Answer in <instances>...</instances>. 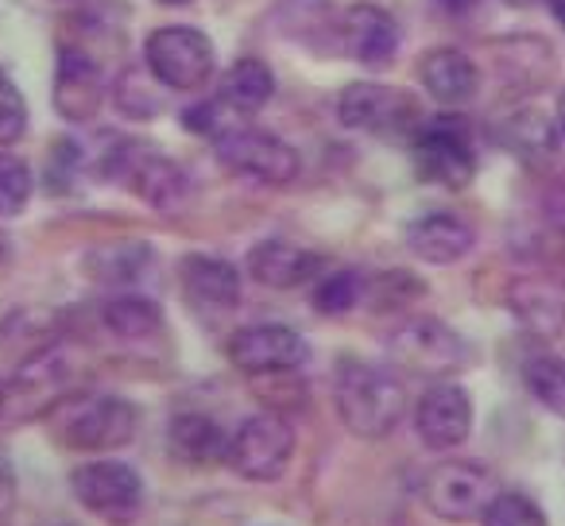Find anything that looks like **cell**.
Returning a JSON list of instances; mask_svg holds the SVG:
<instances>
[{"mask_svg": "<svg viewBox=\"0 0 565 526\" xmlns=\"http://www.w3.org/2000/svg\"><path fill=\"white\" fill-rule=\"evenodd\" d=\"M333 407L353 438L380 441L407 418V387L384 364L345 356L333 368Z\"/></svg>", "mask_w": 565, "mask_h": 526, "instance_id": "1", "label": "cell"}, {"mask_svg": "<svg viewBox=\"0 0 565 526\" xmlns=\"http://www.w3.org/2000/svg\"><path fill=\"white\" fill-rule=\"evenodd\" d=\"M140 407L125 395H71L51 410V433L71 453L105 457L125 449L140 433Z\"/></svg>", "mask_w": 565, "mask_h": 526, "instance_id": "2", "label": "cell"}, {"mask_svg": "<svg viewBox=\"0 0 565 526\" xmlns=\"http://www.w3.org/2000/svg\"><path fill=\"white\" fill-rule=\"evenodd\" d=\"M66 484H71V495L82 511L113 526L132 523L143 511V495H148L140 469L117 461V457H94V461L74 464Z\"/></svg>", "mask_w": 565, "mask_h": 526, "instance_id": "3", "label": "cell"}, {"mask_svg": "<svg viewBox=\"0 0 565 526\" xmlns=\"http://www.w3.org/2000/svg\"><path fill=\"white\" fill-rule=\"evenodd\" d=\"M295 449H299L295 426L275 410H259L228 433L225 464L248 484H275L291 469Z\"/></svg>", "mask_w": 565, "mask_h": 526, "instance_id": "4", "label": "cell"}, {"mask_svg": "<svg viewBox=\"0 0 565 526\" xmlns=\"http://www.w3.org/2000/svg\"><path fill=\"white\" fill-rule=\"evenodd\" d=\"M71 356L58 345H43L20 361V368L4 379L0 422H32L47 418L63 399H71Z\"/></svg>", "mask_w": 565, "mask_h": 526, "instance_id": "5", "label": "cell"}, {"mask_svg": "<svg viewBox=\"0 0 565 526\" xmlns=\"http://www.w3.org/2000/svg\"><path fill=\"white\" fill-rule=\"evenodd\" d=\"M105 174L132 190L143 205L159 213H174L190 197V182L174 159L151 151L140 140H117L105 155Z\"/></svg>", "mask_w": 565, "mask_h": 526, "instance_id": "6", "label": "cell"}, {"mask_svg": "<svg viewBox=\"0 0 565 526\" xmlns=\"http://www.w3.org/2000/svg\"><path fill=\"white\" fill-rule=\"evenodd\" d=\"M384 348L392 356V364L407 368L411 376H430V379L454 376L472 356L469 341L449 322H438V318H407V322H399L387 333Z\"/></svg>", "mask_w": 565, "mask_h": 526, "instance_id": "7", "label": "cell"}, {"mask_svg": "<svg viewBox=\"0 0 565 526\" xmlns=\"http://www.w3.org/2000/svg\"><path fill=\"white\" fill-rule=\"evenodd\" d=\"M500 492L495 476L488 464L480 461H465V457H449L438 461L430 472L423 476V503L434 518L441 523H477L480 511L488 507V500Z\"/></svg>", "mask_w": 565, "mask_h": 526, "instance_id": "8", "label": "cell"}, {"mask_svg": "<svg viewBox=\"0 0 565 526\" xmlns=\"http://www.w3.org/2000/svg\"><path fill=\"white\" fill-rule=\"evenodd\" d=\"M411 159L423 182L441 190H465L477 174V148L461 117H438L411 140Z\"/></svg>", "mask_w": 565, "mask_h": 526, "instance_id": "9", "label": "cell"}, {"mask_svg": "<svg viewBox=\"0 0 565 526\" xmlns=\"http://www.w3.org/2000/svg\"><path fill=\"white\" fill-rule=\"evenodd\" d=\"M143 63H148L151 78L167 89H202L217 71V55H213L210 35H202L198 28H159L143 43Z\"/></svg>", "mask_w": 565, "mask_h": 526, "instance_id": "10", "label": "cell"}, {"mask_svg": "<svg viewBox=\"0 0 565 526\" xmlns=\"http://www.w3.org/2000/svg\"><path fill=\"white\" fill-rule=\"evenodd\" d=\"M225 356L244 376L267 379V376H291V372H299L310 361V345L291 325L264 322V325L236 330L225 345Z\"/></svg>", "mask_w": 565, "mask_h": 526, "instance_id": "11", "label": "cell"}, {"mask_svg": "<svg viewBox=\"0 0 565 526\" xmlns=\"http://www.w3.org/2000/svg\"><path fill=\"white\" fill-rule=\"evenodd\" d=\"M338 120L345 128L376 136H415L423 128V112L411 94L380 82H353L338 97Z\"/></svg>", "mask_w": 565, "mask_h": 526, "instance_id": "12", "label": "cell"}, {"mask_svg": "<svg viewBox=\"0 0 565 526\" xmlns=\"http://www.w3.org/2000/svg\"><path fill=\"white\" fill-rule=\"evenodd\" d=\"M217 159L228 171L264 186H291L299 179V151L264 128H233L217 136Z\"/></svg>", "mask_w": 565, "mask_h": 526, "instance_id": "13", "label": "cell"}, {"mask_svg": "<svg viewBox=\"0 0 565 526\" xmlns=\"http://www.w3.org/2000/svg\"><path fill=\"white\" fill-rule=\"evenodd\" d=\"M472 418H477L472 395L454 379H434L415 402V433L434 453L465 446L472 433Z\"/></svg>", "mask_w": 565, "mask_h": 526, "instance_id": "14", "label": "cell"}, {"mask_svg": "<svg viewBox=\"0 0 565 526\" xmlns=\"http://www.w3.org/2000/svg\"><path fill=\"white\" fill-rule=\"evenodd\" d=\"M179 283L198 314H228L241 307V271L225 256L190 251L179 264Z\"/></svg>", "mask_w": 565, "mask_h": 526, "instance_id": "15", "label": "cell"}, {"mask_svg": "<svg viewBox=\"0 0 565 526\" xmlns=\"http://www.w3.org/2000/svg\"><path fill=\"white\" fill-rule=\"evenodd\" d=\"M244 264H248V276L259 287H267V291H295V287L315 283L326 271V259L318 251L291 240H279V236H267V240L252 244Z\"/></svg>", "mask_w": 565, "mask_h": 526, "instance_id": "16", "label": "cell"}, {"mask_svg": "<svg viewBox=\"0 0 565 526\" xmlns=\"http://www.w3.org/2000/svg\"><path fill=\"white\" fill-rule=\"evenodd\" d=\"M105 101V74L94 55L82 47L58 51V71H55V109L66 120L82 125V120L97 117Z\"/></svg>", "mask_w": 565, "mask_h": 526, "instance_id": "17", "label": "cell"}, {"mask_svg": "<svg viewBox=\"0 0 565 526\" xmlns=\"http://www.w3.org/2000/svg\"><path fill=\"white\" fill-rule=\"evenodd\" d=\"M341 47L364 66H387L399 47V28H395L392 12H384L380 4H353L341 17Z\"/></svg>", "mask_w": 565, "mask_h": 526, "instance_id": "18", "label": "cell"}, {"mask_svg": "<svg viewBox=\"0 0 565 526\" xmlns=\"http://www.w3.org/2000/svg\"><path fill=\"white\" fill-rule=\"evenodd\" d=\"M167 453L182 469H213V464H225L228 433L221 430L217 418L202 410H182L167 422Z\"/></svg>", "mask_w": 565, "mask_h": 526, "instance_id": "19", "label": "cell"}, {"mask_svg": "<svg viewBox=\"0 0 565 526\" xmlns=\"http://www.w3.org/2000/svg\"><path fill=\"white\" fill-rule=\"evenodd\" d=\"M472 244H477V233L457 213H423L407 225V248L434 268H449V264L465 259Z\"/></svg>", "mask_w": 565, "mask_h": 526, "instance_id": "20", "label": "cell"}, {"mask_svg": "<svg viewBox=\"0 0 565 526\" xmlns=\"http://www.w3.org/2000/svg\"><path fill=\"white\" fill-rule=\"evenodd\" d=\"M151 264H156V248L148 240H132V236L97 244L82 259L86 276L102 287H113V291H132L151 271Z\"/></svg>", "mask_w": 565, "mask_h": 526, "instance_id": "21", "label": "cell"}, {"mask_svg": "<svg viewBox=\"0 0 565 526\" xmlns=\"http://www.w3.org/2000/svg\"><path fill=\"white\" fill-rule=\"evenodd\" d=\"M508 307L519 325L539 337H554L565 330V287L550 276H519L508 287Z\"/></svg>", "mask_w": 565, "mask_h": 526, "instance_id": "22", "label": "cell"}, {"mask_svg": "<svg viewBox=\"0 0 565 526\" xmlns=\"http://www.w3.org/2000/svg\"><path fill=\"white\" fill-rule=\"evenodd\" d=\"M418 82L426 86V94L434 97L438 105H469L480 89V71L469 55L454 47H438L418 63Z\"/></svg>", "mask_w": 565, "mask_h": 526, "instance_id": "23", "label": "cell"}, {"mask_svg": "<svg viewBox=\"0 0 565 526\" xmlns=\"http://www.w3.org/2000/svg\"><path fill=\"white\" fill-rule=\"evenodd\" d=\"M102 322L120 341H151L163 333V307L140 291H117L105 299Z\"/></svg>", "mask_w": 565, "mask_h": 526, "instance_id": "24", "label": "cell"}, {"mask_svg": "<svg viewBox=\"0 0 565 526\" xmlns=\"http://www.w3.org/2000/svg\"><path fill=\"white\" fill-rule=\"evenodd\" d=\"M275 94V74L267 71L264 58H236L221 78V97L236 112H259Z\"/></svg>", "mask_w": 565, "mask_h": 526, "instance_id": "25", "label": "cell"}, {"mask_svg": "<svg viewBox=\"0 0 565 526\" xmlns=\"http://www.w3.org/2000/svg\"><path fill=\"white\" fill-rule=\"evenodd\" d=\"M364 283L369 279L356 268L322 271L315 279V291H310V310L322 318H345L349 310H356L364 302Z\"/></svg>", "mask_w": 565, "mask_h": 526, "instance_id": "26", "label": "cell"}, {"mask_svg": "<svg viewBox=\"0 0 565 526\" xmlns=\"http://www.w3.org/2000/svg\"><path fill=\"white\" fill-rule=\"evenodd\" d=\"M523 384L539 407L565 418V361H557V356H531L523 364Z\"/></svg>", "mask_w": 565, "mask_h": 526, "instance_id": "27", "label": "cell"}, {"mask_svg": "<svg viewBox=\"0 0 565 526\" xmlns=\"http://www.w3.org/2000/svg\"><path fill=\"white\" fill-rule=\"evenodd\" d=\"M477 523L480 526H550V518L534 495L511 487V492H495L492 500H488V507L480 511Z\"/></svg>", "mask_w": 565, "mask_h": 526, "instance_id": "28", "label": "cell"}, {"mask_svg": "<svg viewBox=\"0 0 565 526\" xmlns=\"http://www.w3.org/2000/svg\"><path fill=\"white\" fill-rule=\"evenodd\" d=\"M426 287L423 279H415L411 271H380L376 279L364 283V302H369L376 314H392V310L411 307L415 299H423Z\"/></svg>", "mask_w": 565, "mask_h": 526, "instance_id": "29", "label": "cell"}, {"mask_svg": "<svg viewBox=\"0 0 565 526\" xmlns=\"http://www.w3.org/2000/svg\"><path fill=\"white\" fill-rule=\"evenodd\" d=\"M35 190V174L32 167L20 155H9L0 151V217H17V213L28 210Z\"/></svg>", "mask_w": 565, "mask_h": 526, "instance_id": "30", "label": "cell"}, {"mask_svg": "<svg viewBox=\"0 0 565 526\" xmlns=\"http://www.w3.org/2000/svg\"><path fill=\"white\" fill-rule=\"evenodd\" d=\"M28 132V105L17 82L0 71V148H12Z\"/></svg>", "mask_w": 565, "mask_h": 526, "instance_id": "31", "label": "cell"}, {"mask_svg": "<svg viewBox=\"0 0 565 526\" xmlns=\"http://www.w3.org/2000/svg\"><path fill=\"white\" fill-rule=\"evenodd\" d=\"M539 205H542V221H546V233L554 236L557 248H565V174L546 182Z\"/></svg>", "mask_w": 565, "mask_h": 526, "instance_id": "32", "label": "cell"}, {"mask_svg": "<svg viewBox=\"0 0 565 526\" xmlns=\"http://www.w3.org/2000/svg\"><path fill=\"white\" fill-rule=\"evenodd\" d=\"M78 167H82V151H78V143H55V163H51V174H47V186L55 190H66L71 186V179L78 174Z\"/></svg>", "mask_w": 565, "mask_h": 526, "instance_id": "33", "label": "cell"}, {"mask_svg": "<svg viewBox=\"0 0 565 526\" xmlns=\"http://www.w3.org/2000/svg\"><path fill=\"white\" fill-rule=\"evenodd\" d=\"M117 105L125 117H136V120L151 117V105L143 101V86L136 82V74H125V78L117 82Z\"/></svg>", "mask_w": 565, "mask_h": 526, "instance_id": "34", "label": "cell"}, {"mask_svg": "<svg viewBox=\"0 0 565 526\" xmlns=\"http://www.w3.org/2000/svg\"><path fill=\"white\" fill-rule=\"evenodd\" d=\"M20 495V476H17V461H12L4 449H0V518H9L17 507Z\"/></svg>", "mask_w": 565, "mask_h": 526, "instance_id": "35", "label": "cell"}, {"mask_svg": "<svg viewBox=\"0 0 565 526\" xmlns=\"http://www.w3.org/2000/svg\"><path fill=\"white\" fill-rule=\"evenodd\" d=\"M213 105H194V109H182V128L190 132H213L217 128V117H213Z\"/></svg>", "mask_w": 565, "mask_h": 526, "instance_id": "36", "label": "cell"}, {"mask_svg": "<svg viewBox=\"0 0 565 526\" xmlns=\"http://www.w3.org/2000/svg\"><path fill=\"white\" fill-rule=\"evenodd\" d=\"M441 9L446 12H454V17H461V12H469V9H477L480 0H438Z\"/></svg>", "mask_w": 565, "mask_h": 526, "instance_id": "37", "label": "cell"}, {"mask_svg": "<svg viewBox=\"0 0 565 526\" xmlns=\"http://www.w3.org/2000/svg\"><path fill=\"white\" fill-rule=\"evenodd\" d=\"M554 132H557V136H565V94H562V101H557V117H554Z\"/></svg>", "mask_w": 565, "mask_h": 526, "instance_id": "38", "label": "cell"}, {"mask_svg": "<svg viewBox=\"0 0 565 526\" xmlns=\"http://www.w3.org/2000/svg\"><path fill=\"white\" fill-rule=\"evenodd\" d=\"M511 9H531V4H539V0H508Z\"/></svg>", "mask_w": 565, "mask_h": 526, "instance_id": "39", "label": "cell"}, {"mask_svg": "<svg viewBox=\"0 0 565 526\" xmlns=\"http://www.w3.org/2000/svg\"><path fill=\"white\" fill-rule=\"evenodd\" d=\"M554 17H557V20H562V24H565V0H554Z\"/></svg>", "mask_w": 565, "mask_h": 526, "instance_id": "40", "label": "cell"}, {"mask_svg": "<svg viewBox=\"0 0 565 526\" xmlns=\"http://www.w3.org/2000/svg\"><path fill=\"white\" fill-rule=\"evenodd\" d=\"M4 259H9V240L0 236V264H4Z\"/></svg>", "mask_w": 565, "mask_h": 526, "instance_id": "41", "label": "cell"}, {"mask_svg": "<svg viewBox=\"0 0 565 526\" xmlns=\"http://www.w3.org/2000/svg\"><path fill=\"white\" fill-rule=\"evenodd\" d=\"M159 4H171V9H179V4H190V0H159Z\"/></svg>", "mask_w": 565, "mask_h": 526, "instance_id": "42", "label": "cell"}, {"mask_svg": "<svg viewBox=\"0 0 565 526\" xmlns=\"http://www.w3.org/2000/svg\"><path fill=\"white\" fill-rule=\"evenodd\" d=\"M0 402H4V379H0Z\"/></svg>", "mask_w": 565, "mask_h": 526, "instance_id": "43", "label": "cell"}, {"mask_svg": "<svg viewBox=\"0 0 565 526\" xmlns=\"http://www.w3.org/2000/svg\"><path fill=\"white\" fill-rule=\"evenodd\" d=\"M55 526H78V523H55Z\"/></svg>", "mask_w": 565, "mask_h": 526, "instance_id": "44", "label": "cell"}, {"mask_svg": "<svg viewBox=\"0 0 565 526\" xmlns=\"http://www.w3.org/2000/svg\"><path fill=\"white\" fill-rule=\"evenodd\" d=\"M0 526H4V518H0Z\"/></svg>", "mask_w": 565, "mask_h": 526, "instance_id": "45", "label": "cell"}]
</instances>
